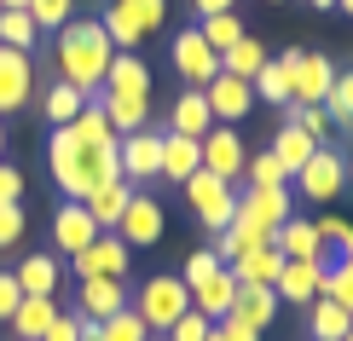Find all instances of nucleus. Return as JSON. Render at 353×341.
Segmentation results:
<instances>
[{
	"instance_id": "obj_56",
	"label": "nucleus",
	"mask_w": 353,
	"mask_h": 341,
	"mask_svg": "<svg viewBox=\"0 0 353 341\" xmlns=\"http://www.w3.org/2000/svg\"><path fill=\"white\" fill-rule=\"evenodd\" d=\"M0 151H6V122H0Z\"/></svg>"
},
{
	"instance_id": "obj_44",
	"label": "nucleus",
	"mask_w": 353,
	"mask_h": 341,
	"mask_svg": "<svg viewBox=\"0 0 353 341\" xmlns=\"http://www.w3.org/2000/svg\"><path fill=\"white\" fill-rule=\"evenodd\" d=\"M163 341H209V318H203L197 307H185V313L163 330Z\"/></svg>"
},
{
	"instance_id": "obj_33",
	"label": "nucleus",
	"mask_w": 353,
	"mask_h": 341,
	"mask_svg": "<svg viewBox=\"0 0 353 341\" xmlns=\"http://www.w3.org/2000/svg\"><path fill=\"white\" fill-rule=\"evenodd\" d=\"M267 58H272V52L261 47L255 35H243V41H238L232 52H220V70H226V76H238V81H255V70L267 64Z\"/></svg>"
},
{
	"instance_id": "obj_16",
	"label": "nucleus",
	"mask_w": 353,
	"mask_h": 341,
	"mask_svg": "<svg viewBox=\"0 0 353 341\" xmlns=\"http://www.w3.org/2000/svg\"><path fill=\"white\" fill-rule=\"evenodd\" d=\"M99 237V226H93V214H87V203H58L52 209V249L58 255H81L87 243Z\"/></svg>"
},
{
	"instance_id": "obj_41",
	"label": "nucleus",
	"mask_w": 353,
	"mask_h": 341,
	"mask_svg": "<svg viewBox=\"0 0 353 341\" xmlns=\"http://www.w3.org/2000/svg\"><path fill=\"white\" fill-rule=\"evenodd\" d=\"M29 23L35 29H64L70 18H76V0H29Z\"/></svg>"
},
{
	"instance_id": "obj_7",
	"label": "nucleus",
	"mask_w": 353,
	"mask_h": 341,
	"mask_svg": "<svg viewBox=\"0 0 353 341\" xmlns=\"http://www.w3.org/2000/svg\"><path fill=\"white\" fill-rule=\"evenodd\" d=\"M296 191H301L307 203H336V197L347 191V162H342V151L319 145V151L301 162V174H296Z\"/></svg>"
},
{
	"instance_id": "obj_48",
	"label": "nucleus",
	"mask_w": 353,
	"mask_h": 341,
	"mask_svg": "<svg viewBox=\"0 0 353 341\" xmlns=\"http://www.w3.org/2000/svg\"><path fill=\"white\" fill-rule=\"evenodd\" d=\"M18 301H23V289H18V278H12V272H0V324H6L12 313H18Z\"/></svg>"
},
{
	"instance_id": "obj_58",
	"label": "nucleus",
	"mask_w": 353,
	"mask_h": 341,
	"mask_svg": "<svg viewBox=\"0 0 353 341\" xmlns=\"http://www.w3.org/2000/svg\"><path fill=\"white\" fill-rule=\"evenodd\" d=\"M145 341H163V335H145Z\"/></svg>"
},
{
	"instance_id": "obj_27",
	"label": "nucleus",
	"mask_w": 353,
	"mask_h": 341,
	"mask_svg": "<svg viewBox=\"0 0 353 341\" xmlns=\"http://www.w3.org/2000/svg\"><path fill=\"white\" fill-rule=\"evenodd\" d=\"M99 93H151V70H145V58L134 52H116L110 70H105V87Z\"/></svg>"
},
{
	"instance_id": "obj_37",
	"label": "nucleus",
	"mask_w": 353,
	"mask_h": 341,
	"mask_svg": "<svg viewBox=\"0 0 353 341\" xmlns=\"http://www.w3.org/2000/svg\"><path fill=\"white\" fill-rule=\"evenodd\" d=\"M284 122H296L313 145H330V127H336L330 116H325V105H290V110H284Z\"/></svg>"
},
{
	"instance_id": "obj_6",
	"label": "nucleus",
	"mask_w": 353,
	"mask_h": 341,
	"mask_svg": "<svg viewBox=\"0 0 353 341\" xmlns=\"http://www.w3.org/2000/svg\"><path fill=\"white\" fill-rule=\"evenodd\" d=\"M238 226L249 231H261V237H272L278 226L290 220V185H243L238 191Z\"/></svg>"
},
{
	"instance_id": "obj_3",
	"label": "nucleus",
	"mask_w": 353,
	"mask_h": 341,
	"mask_svg": "<svg viewBox=\"0 0 353 341\" xmlns=\"http://www.w3.org/2000/svg\"><path fill=\"white\" fill-rule=\"evenodd\" d=\"M168 18V0H105L99 6V23H105L116 52H134L145 35H157Z\"/></svg>"
},
{
	"instance_id": "obj_28",
	"label": "nucleus",
	"mask_w": 353,
	"mask_h": 341,
	"mask_svg": "<svg viewBox=\"0 0 353 341\" xmlns=\"http://www.w3.org/2000/svg\"><path fill=\"white\" fill-rule=\"evenodd\" d=\"M278 266H284V255H278L272 243H261V249H249V255H238L232 260V278H238V284H278Z\"/></svg>"
},
{
	"instance_id": "obj_39",
	"label": "nucleus",
	"mask_w": 353,
	"mask_h": 341,
	"mask_svg": "<svg viewBox=\"0 0 353 341\" xmlns=\"http://www.w3.org/2000/svg\"><path fill=\"white\" fill-rule=\"evenodd\" d=\"M313 231H319V243L336 249V260H353V226L342 214H325V220H313Z\"/></svg>"
},
{
	"instance_id": "obj_51",
	"label": "nucleus",
	"mask_w": 353,
	"mask_h": 341,
	"mask_svg": "<svg viewBox=\"0 0 353 341\" xmlns=\"http://www.w3.org/2000/svg\"><path fill=\"white\" fill-rule=\"evenodd\" d=\"M209 341H232V335H226V324H209Z\"/></svg>"
},
{
	"instance_id": "obj_5",
	"label": "nucleus",
	"mask_w": 353,
	"mask_h": 341,
	"mask_svg": "<svg viewBox=\"0 0 353 341\" xmlns=\"http://www.w3.org/2000/svg\"><path fill=\"white\" fill-rule=\"evenodd\" d=\"M185 203H191V214H197L203 231H226L232 214H238V185L220 180V174H209V168H197L185 180Z\"/></svg>"
},
{
	"instance_id": "obj_53",
	"label": "nucleus",
	"mask_w": 353,
	"mask_h": 341,
	"mask_svg": "<svg viewBox=\"0 0 353 341\" xmlns=\"http://www.w3.org/2000/svg\"><path fill=\"white\" fill-rule=\"evenodd\" d=\"M307 6H319V12H330V6H336V0H307Z\"/></svg>"
},
{
	"instance_id": "obj_26",
	"label": "nucleus",
	"mask_w": 353,
	"mask_h": 341,
	"mask_svg": "<svg viewBox=\"0 0 353 341\" xmlns=\"http://www.w3.org/2000/svg\"><path fill=\"white\" fill-rule=\"evenodd\" d=\"M290 70H296V52H284V58H267V64L255 70V99H267V105H278L284 110L290 105Z\"/></svg>"
},
{
	"instance_id": "obj_40",
	"label": "nucleus",
	"mask_w": 353,
	"mask_h": 341,
	"mask_svg": "<svg viewBox=\"0 0 353 341\" xmlns=\"http://www.w3.org/2000/svg\"><path fill=\"white\" fill-rule=\"evenodd\" d=\"M325 116H330V122H342V127H353V70H336L330 99H325Z\"/></svg>"
},
{
	"instance_id": "obj_11",
	"label": "nucleus",
	"mask_w": 353,
	"mask_h": 341,
	"mask_svg": "<svg viewBox=\"0 0 353 341\" xmlns=\"http://www.w3.org/2000/svg\"><path fill=\"white\" fill-rule=\"evenodd\" d=\"M29 99H35V58L0 47V116H18Z\"/></svg>"
},
{
	"instance_id": "obj_54",
	"label": "nucleus",
	"mask_w": 353,
	"mask_h": 341,
	"mask_svg": "<svg viewBox=\"0 0 353 341\" xmlns=\"http://www.w3.org/2000/svg\"><path fill=\"white\" fill-rule=\"evenodd\" d=\"M342 162H347V191H353V156H342Z\"/></svg>"
},
{
	"instance_id": "obj_30",
	"label": "nucleus",
	"mask_w": 353,
	"mask_h": 341,
	"mask_svg": "<svg viewBox=\"0 0 353 341\" xmlns=\"http://www.w3.org/2000/svg\"><path fill=\"white\" fill-rule=\"evenodd\" d=\"M347 324H353V313H347V307H336L330 295H319V301L307 307V330H313V341H342Z\"/></svg>"
},
{
	"instance_id": "obj_55",
	"label": "nucleus",
	"mask_w": 353,
	"mask_h": 341,
	"mask_svg": "<svg viewBox=\"0 0 353 341\" xmlns=\"http://www.w3.org/2000/svg\"><path fill=\"white\" fill-rule=\"evenodd\" d=\"M336 6H342V12H347V18H353V0H336Z\"/></svg>"
},
{
	"instance_id": "obj_17",
	"label": "nucleus",
	"mask_w": 353,
	"mask_h": 341,
	"mask_svg": "<svg viewBox=\"0 0 353 341\" xmlns=\"http://www.w3.org/2000/svg\"><path fill=\"white\" fill-rule=\"evenodd\" d=\"M319 266H325V260H284V266H278L272 295L284 307H313L319 301Z\"/></svg>"
},
{
	"instance_id": "obj_21",
	"label": "nucleus",
	"mask_w": 353,
	"mask_h": 341,
	"mask_svg": "<svg viewBox=\"0 0 353 341\" xmlns=\"http://www.w3.org/2000/svg\"><path fill=\"white\" fill-rule=\"evenodd\" d=\"M272 249H278L284 260H325V243H319L313 220H296V214L272 231Z\"/></svg>"
},
{
	"instance_id": "obj_25",
	"label": "nucleus",
	"mask_w": 353,
	"mask_h": 341,
	"mask_svg": "<svg viewBox=\"0 0 353 341\" xmlns=\"http://www.w3.org/2000/svg\"><path fill=\"white\" fill-rule=\"evenodd\" d=\"M197 168H203V151H197V139H185V133H163V180L185 185Z\"/></svg>"
},
{
	"instance_id": "obj_10",
	"label": "nucleus",
	"mask_w": 353,
	"mask_h": 341,
	"mask_svg": "<svg viewBox=\"0 0 353 341\" xmlns=\"http://www.w3.org/2000/svg\"><path fill=\"white\" fill-rule=\"evenodd\" d=\"M168 58H174V70L185 76V87H209L214 76H220V52L209 47V41L197 35V23L191 29H180L174 35V47H168Z\"/></svg>"
},
{
	"instance_id": "obj_47",
	"label": "nucleus",
	"mask_w": 353,
	"mask_h": 341,
	"mask_svg": "<svg viewBox=\"0 0 353 341\" xmlns=\"http://www.w3.org/2000/svg\"><path fill=\"white\" fill-rule=\"evenodd\" d=\"M41 341H81V313H58L52 330L41 335Z\"/></svg>"
},
{
	"instance_id": "obj_9",
	"label": "nucleus",
	"mask_w": 353,
	"mask_h": 341,
	"mask_svg": "<svg viewBox=\"0 0 353 341\" xmlns=\"http://www.w3.org/2000/svg\"><path fill=\"white\" fill-rule=\"evenodd\" d=\"M163 226H168L163 203H157L151 191H134V197H128V209H122V220H116V237H122L128 249H151L157 237H163Z\"/></svg>"
},
{
	"instance_id": "obj_14",
	"label": "nucleus",
	"mask_w": 353,
	"mask_h": 341,
	"mask_svg": "<svg viewBox=\"0 0 353 341\" xmlns=\"http://www.w3.org/2000/svg\"><path fill=\"white\" fill-rule=\"evenodd\" d=\"M330 58L325 52H296V70H290V105H325L330 99Z\"/></svg>"
},
{
	"instance_id": "obj_23",
	"label": "nucleus",
	"mask_w": 353,
	"mask_h": 341,
	"mask_svg": "<svg viewBox=\"0 0 353 341\" xmlns=\"http://www.w3.org/2000/svg\"><path fill=\"white\" fill-rule=\"evenodd\" d=\"M52 318H58V301H52V295H23L18 313H12L6 324H12V335H18V341H41V335L52 330Z\"/></svg>"
},
{
	"instance_id": "obj_4",
	"label": "nucleus",
	"mask_w": 353,
	"mask_h": 341,
	"mask_svg": "<svg viewBox=\"0 0 353 341\" xmlns=\"http://www.w3.org/2000/svg\"><path fill=\"white\" fill-rule=\"evenodd\" d=\"M185 307H191V289L180 284V272H151V278L139 284V295H134V313H139V324H145L151 335H163Z\"/></svg>"
},
{
	"instance_id": "obj_29",
	"label": "nucleus",
	"mask_w": 353,
	"mask_h": 341,
	"mask_svg": "<svg viewBox=\"0 0 353 341\" xmlns=\"http://www.w3.org/2000/svg\"><path fill=\"white\" fill-rule=\"evenodd\" d=\"M128 197H134V185H128V180H116V185H99L93 197H87V214H93V226H99V231H116V220H122Z\"/></svg>"
},
{
	"instance_id": "obj_19",
	"label": "nucleus",
	"mask_w": 353,
	"mask_h": 341,
	"mask_svg": "<svg viewBox=\"0 0 353 341\" xmlns=\"http://www.w3.org/2000/svg\"><path fill=\"white\" fill-rule=\"evenodd\" d=\"M232 301H238V278H232V266H220V272H209L203 284H191V307H197L209 324H220L232 313Z\"/></svg>"
},
{
	"instance_id": "obj_52",
	"label": "nucleus",
	"mask_w": 353,
	"mask_h": 341,
	"mask_svg": "<svg viewBox=\"0 0 353 341\" xmlns=\"http://www.w3.org/2000/svg\"><path fill=\"white\" fill-rule=\"evenodd\" d=\"M29 6V0H0V12H23Z\"/></svg>"
},
{
	"instance_id": "obj_42",
	"label": "nucleus",
	"mask_w": 353,
	"mask_h": 341,
	"mask_svg": "<svg viewBox=\"0 0 353 341\" xmlns=\"http://www.w3.org/2000/svg\"><path fill=\"white\" fill-rule=\"evenodd\" d=\"M145 335H151V330L139 324V313H134V307H122L116 318H105V324H99V341H145Z\"/></svg>"
},
{
	"instance_id": "obj_46",
	"label": "nucleus",
	"mask_w": 353,
	"mask_h": 341,
	"mask_svg": "<svg viewBox=\"0 0 353 341\" xmlns=\"http://www.w3.org/2000/svg\"><path fill=\"white\" fill-rule=\"evenodd\" d=\"M23 226H29V214H23V203H0V249H12V243H23Z\"/></svg>"
},
{
	"instance_id": "obj_49",
	"label": "nucleus",
	"mask_w": 353,
	"mask_h": 341,
	"mask_svg": "<svg viewBox=\"0 0 353 341\" xmlns=\"http://www.w3.org/2000/svg\"><path fill=\"white\" fill-rule=\"evenodd\" d=\"M197 18H214V12H238V0H191Z\"/></svg>"
},
{
	"instance_id": "obj_20",
	"label": "nucleus",
	"mask_w": 353,
	"mask_h": 341,
	"mask_svg": "<svg viewBox=\"0 0 353 341\" xmlns=\"http://www.w3.org/2000/svg\"><path fill=\"white\" fill-rule=\"evenodd\" d=\"M128 307V289H122V278H81V318H93V324H105L116 318Z\"/></svg>"
},
{
	"instance_id": "obj_38",
	"label": "nucleus",
	"mask_w": 353,
	"mask_h": 341,
	"mask_svg": "<svg viewBox=\"0 0 353 341\" xmlns=\"http://www.w3.org/2000/svg\"><path fill=\"white\" fill-rule=\"evenodd\" d=\"M41 29L29 23V12H0V47H18V52H35Z\"/></svg>"
},
{
	"instance_id": "obj_36",
	"label": "nucleus",
	"mask_w": 353,
	"mask_h": 341,
	"mask_svg": "<svg viewBox=\"0 0 353 341\" xmlns=\"http://www.w3.org/2000/svg\"><path fill=\"white\" fill-rule=\"evenodd\" d=\"M319 295H330L336 307L353 313V260H325L319 266Z\"/></svg>"
},
{
	"instance_id": "obj_22",
	"label": "nucleus",
	"mask_w": 353,
	"mask_h": 341,
	"mask_svg": "<svg viewBox=\"0 0 353 341\" xmlns=\"http://www.w3.org/2000/svg\"><path fill=\"white\" fill-rule=\"evenodd\" d=\"M209 127H214V116H209V99H203V87H185V93L174 99V110H168V133L203 139Z\"/></svg>"
},
{
	"instance_id": "obj_24",
	"label": "nucleus",
	"mask_w": 353,
	"mask_h": 341,
	"mask_svg": "<svg viewBox=\"0 0 353 341\" xmlns=\"http://www.w3.org/2000/svg\"><path fill=\"white\" fill-rule=\"evenodd\" d=\"M226 318L249 324V330H267V324L278 318V295H272L267 284H238V301H232Z\"/></svg>"
},
{
	"instance_id": "obj_18",
	"label": "nucleus",
	"mask_w": 353,
	"mask_h": 341,
	"mask_svg": "<svg viewBox=\"0 0 353 341\" xmlns=\"http://www.w3.org/2000/svg\"><path fill=\"white\" fill-rule=\"evenodd\" d=\"M99 110H105V122H110L116 139L151 127V93H99Z\"/></svg>"
},
{
	"instance_id": "obj_35",
	"label": "nucleus",
	"mask_w": 353,
	"mask_h": 341,
	"mask_svg": "<svg viewBox=\"0 0 353 341\" xmlns=\"http://www.w3.org/2000/svg\"><path fill=\"white\" fill-rule=\"evenodd\" d=\"M197 35L209 41L214 52H232V47H238V41L249 35V29H243V18H238V12H214V18H203V23H197Z\"/></svg>"
},
{
	"instance_id": "obj_32",
	"label": "nucleus",
	"mask_w": 353,
	"mask_h": 341,
	"mask_svg": "<svg viewBox=\"0 0 353 341\" xmlns=\"http://www.w3.org/2000/svg\"><path fill=\"white\" fill-rule=\"evenodd\" d=\"M12 278H18L23 295H58V260L52 255H23Z\"/></svg>"
},
{
	"instance_id": "obj_13",
	"label": "nucleus",
	"mask_w": 353,
	"mask_h": 341,
	"mask_svg": "<svg viewBox=\"0 0 353 341\" xmlns=\"http://www.w3.org/2000/svg\"><path fill=\"white\" fill-rule=\"evenodd\" d=\"M76 278H128V243L116 231H99L81 255H70Z\"/></svg>"
},
{
	"instance_id": "obj_57",
	"label": "nucleus",
	"mask_w": 353,
	"mask_h": 341,
	"mask_svg": "<svg viewBox=\"0 0 353 341\" xmlns=\"http://www.w3.org/2000/svg\"><path fill=\"white\" fill-rule=\"evenodd\" d=\"M342 341H353V324H347V335H342Z\"/></svg>"
},
{
	"instance_id": "obj_50",
	"label": "nucleus",
	"mask_w": 353,
	"mask_h": 341,
	"mask_svg": "<svg viewBox=\"0 0 353 341\" xmlns=\"http://www.w3.org/2000/svg\"><path fill=\"white\" fill-rule=\"evenodd\" d=\"M220 324H226L232 341H261V330H249V324H238V318H220Z\"/></svg>"
},
{
	"instance_id": "obj_34",
	"label": "nucleus",
	"mask_w": 353,
	"mask_h": 341,
	"mask_svg": "<svg viewBox=\"0 0 353 341\" xmlns=\"http://www.w3.org/2000/svg\"><path fill=\"white\" fill-rule=\"evenodd\" d=\"M81 105H87V99H81L70 81H52V87H47V99H41V116H47L52 127H70V122L81 116Z\"/></svg>"
},
{
	"instance_id": "obj_1",
	"label": "nucleus",
	"mask_w": 353,
	"mask_h": 341,
	"mask_svg": "<svg viewBox=\"0 0 353 341\" xmlns=\"http://www.w3.org/2000/svg\"><path fill=\"white\" fill-rule=\"evenodd\" d=\"M47 168L58 191H64L70 203H87L99 185H116L122 180V156H116V133L105 122V110H99V99H87L81 116L70 127H52L47 139Z\"/></svg>"
},
{
	"instance_id": "obj_31",
	"label": "nucleus",
	"mask_w": 353,
	"mask_h": 341,
	"mask_svg": "<svg viewBox=\"0 0 353 341\" xmlns=\"http://www.w3.org/2000/svg\"><path fill=\"white\" fill-rule=\"evenodd\" d=\"M313 151H319V145L307 139V133H301L296 122H278V139H272V156L284 162V174H290V180H296V174H301V162L313 156Z\"/></svg>"
},
{
	"instance_id": "obj_43",
	"label": "nucleus",
	"mask_w": 353,
	"mask_h": 341,
	"mask_svg": "<svg viewBox=\"0 0 353 341\" xmlns=\"http://www.w3.org/2000/svg\"><path fill=\"white\" fill-rule=\"evenodd\" d=\"M243 180L249 185H290V174H284V162H278L272 151H261V156L243 162Z\"/></svg>"
},
{
	"instance_id": "obj_12",
	"label": "nucleus",
	"mask_w": 353,
	"mask_h": 341,
	"mask_svg": "<svg viewBox=\"0 0 353 341\" xmlns=\"http://www.w3.org/2000/svg\"><path fill=\"white\" fill-rule=\"evenodd\" d=\"M197 151H203V168H209V174H220V180H232V185L243 180V162H249V151H243L238 127H220V122H214V127L197 139Z\"/></svg>"
},
{
	"instance_id": "obj_8",
	"label": "nucleus",
	"mask_w": 353,
	"mask_h": 341,
	"mask_svg": "<svg viewBox=\"0 0 353 341\" xmlns=\"http://www.w3.org/2000/svg\"><path fill=\"white\" fill-rule=\"evenodd\" d=\"M116 156H122V180L134 191L151 185V180H163V133H157V127L122 133V139H116Z\"/></svg>"
},
{
	"instance_id": "obj_15",
	"label": "nucleus",
	"mask_w": 353,
	"mask_h": 341,
	"mask_svg": "<svg viewBox=\"0 0 353 341\" xmlns=\"http://www.w3.org/2000/svg\"><path fill=\"white\" fill-rule=\"evenodd\" d=\"M203 99H209V116H214L220 127H238L243 116H249V105H255V87L220 70V76H214L209 87H203Z\"/></svg>"
},
{
	"instance_id": "obj_2",
	"label": "nucleus",
	"mask_w": 353,
	"mask_h": 341,
	"mask_svg": "<svg viewBox=\"0 0 353 341\" xmlns=\"http://www.w3.org/2000/svg\"><path fill=\"white\" fill-rule=\"evenodd\" d=\"M52 58H58V81H70L81 99H99L116 47H110V35H105L99 18H70L58 29V41H52Z\"/></svg>"
},
{
	"instance_id": "obj_45",
	"label": "nucleus",
	"mask_w": 353,
	"mask_h": 341,
	"mask_svg": "<svg viewBox=\"0 0 353 341\" xmlns=\"http://www.w3.org/2000/svg\"><path fill=\"white\" fill-rule=\"evenodd\" d=\"M209 272H220V255H214V249H191V255H185V266H180V284L191 289V284H203Z\"/></svg>"
}]
</instances>
